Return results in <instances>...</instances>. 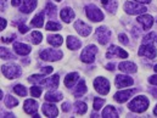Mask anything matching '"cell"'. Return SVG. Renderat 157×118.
Listing matches in <instances>:
<instances>
[{
  "label": "cell",
  "mask_w": 157,
  "mask_h": 118,
  "mask_svg": "<svg viewBox=\"0 0 157 118\" xmlns=\"http://www.w3.org/2000/svg\"><path fill=\"white\" fill-rule=\"evenodd\" d=\"M147 107H149V100L143 95L134 97L128 105V108L133 112H136V113H141V112L146 111Z\"/></svg>",
  "instance_id": "cell-1"
},
{
  "label": "cell",
  "mask_w": 157,
  "mask_h": 118,
  "mask_svg": "<svg viewBox=\"0 0 157 118\" xmlns=\"http://www.w3.org/2000/svg\"><path fill=\"white\" fill-rule=\"evenodd\" d=\"M85 13H86L88 18L91 20L93 22H100V21L104 20V13H102V11H101L98 6H95L94 4H90V5H88V6L85 7Z\"/></svg>",
  "instance_id": "cell-2"
},
{
  "label": "cell",
  "mask_w": 157,
  "mask_h": 118,
  "mask_svg": "<svg viewBox=\"0 0 157 118\" xmlns=\"http://www.w3.org/2000/svg\"><path fill=\"white\" fill-rule=\"evenodd\" d=\"M2 74L9 79H16L21 76V68L15 63H7L1 67Z\"/></svg>",
  "instance_id": "cell-3"
},
{
  "label": "cell",
  "mask_w": 157,
  "mask_h": 118,
  "mask_svg": "<svg viewBox=\"0 0 157 118\" xmlns=\"http://www.w3.org/2000/svg\"><path fill=\"white\" fill-rule=\"evenodd\" d=\"M98 54V48L95 45H88L80 54V60L84 63H93L95 60V55Z\"/></svg>",
  "instance_id": "cell-4"
},
{
  "label": "cell",
  "mask_w": 157,
  "mask_h": 118,
  "mask_svg": "<svg viewBox=\"0 0 157 118\" xmlns=\"http://www.w3.org/2000/svg\"><path fill=\"white\" fill-rule=\"evenodd\" d=\"M124 10L129 15H141L146 12V7L140 5L139 2H132V1H127L124 4Z\"/></svg>",
  "instance_id": "cell-5"
},
{
  "label": "cell",
  "mask_w": 157,
  "mask_h": 118,
  "mask_svg": "<svg viewBox=\"0 0 157 118\" xmlns=\"http://www.w3.org/2000/svg\"><path fill=\"white\" fill-rule=\"evenodd\" d=\"M63 56L62 51L55 50V49H45L40 52V59L44 61H57Z\"/></svg>",
  "instance_id": "cell-6"
},
{
  "label": "cell",
  "mask_w": 157,
  "mask_h": 118,
  "mask_svg": "<svg viewBox=\"0 0 157 118\" xmlns=\"http://www.w3.org/2000/svg\"><path fill=\"white\" fill-rule=\"evenodd\" d=\"M94 88L99 94L107 95L110 91V82L104 77H99L94 80Z\"/></svg>",
  "instance_id": "cell-7"
},
{
  "label": "cell",
  "mask_w": 157,
  "mask_h": 118,
  "mask_svg": "<svg viewBox=\"0 0 157 118\" xmlns=\"http://www.w3.org/2000/svg\"><path fill=\"white\" fill-rule=\"evenodd\" d=\"M139 56H145L147 59H155L157 56V51L155 49V45L154 44H143L140 48H139V51H138Z\"/></svg>",
  "instance_id": "cell-8"
},
{
  "label": "cell",
  "mask_w": 157,
  "mask_h": 118,
  "mask_svg": "<svg viewBox=\"0 0 157 118\" xmlns=\"http://www.w3.org/2000/svg\"><path fill=\"white\" fill-rule=\"evenodd\" d=\"M95 36H96V40L101 44V45H106L109 43V40L111 38V32L109 28L106 27H99L96 28V32H95Z\"/></svg>",
  "instance_id": "cell-9"
},
{
  "label": "cell",
  "mask_w": 157,
  "mask_h": 118,
  "mask_svg": "<svg viewBox=\"0 0 157 118\" xmlns=\"http://www.w3.org/2000/svg\"><path fill=\"white\" fill-rule=\"evenodd\" d=\"M25 107V112L26 113H28V115H31V116H34V117H39L38 116V104H37V101H34V100H26L25 101V105H23Z\"/></svg>",
  "instance_id": "cell-10"
},
{
  "label": "cell",
  "mask_w": 157,
  "mask_h": 118,
  "mask_svg": "<svg viewBox=\"0 0 157 118\" xmlns=\"http://www.w3.org/2000/svg\"><path fill=\"white\" fill-rule=\"evenodd\" d=\"M75 28H76V31L78 32L82 37H88V36L91 33V27L88 26L86 23H84V22L80 21V20L75 22Z\"/></svg>",
  "instance_id": "cell-11"
},
{
  "label": "cell",
  "mask_w": 157,
  "mask_h": 118,
  "mask_svg": "<svg viewBox=\"0 0 157 118\" xmlns=\"http://www.w3.org/2000/svg\"><path fill=\"white\" fill-rule=\"evenodd\" d=\"M133 83H134L133 78H130V77H128V76H122V74L117 76V77H116V80H115V84H116L117 88L130 86V85H133Z\"/></svg>",
  "instance_id": "cell-12"
},
{
  "label": "cell",
  "mask_w": 157,
  "mask_h": 118,
  "mask_svg": "<svg viewBox=\"0 0 157 118\" xmlns=\"http://www.w3.org/2000/svg\"><path fill=\"white\" fill-rule=\"evenodd\" d=\"M138 22L143 26V28L144 29H150L151 27H152V25H154V18H152V16H150V15H140V16H138Z\"/></svg>",
  "instance_id": "cell-13"
},
{
  "label": "cell",
  "mask_w": 157,
  "mask_h": 118,
  "mask_svg": "<svg viewBox=\"0 0 157 118\" xmlns=\"http://www.w3.org/2000/svg\"><path fill=\"white\" fill-rule=\"evenodd\" d=\"M41 110L46 117H57L59 115V108L52 104H44Z\"/></svg>",
  "instance_id": "cell-14"
},
{
  "label": "cell",
  "mask_w": 157,
  "mask_h": 118,
  "mask_svg": "<svg viewBox=\"0 0 157 118\" xmlns=\"http://www.w3.org/2000/svg\"><path fill=\"white\" fill-rule=\"evenodd\" d=\"M113 55H116V56L121 57V59L128 57V54H127L123 49H121V48H118V46H115V45H111L110 49H109V51H107V54H106V56L110 59V57H112Z\"/></svg>",
  "instance_id": "cell-15"
},
{
  "label": "cell",
  "mask_w": 157,
  "mask_h": 118,
  "mask_svg": "<svg viewBox=\"0 0 157 118\" xmlns=\"http://www.w3.org/2000/svg\"><path fill=\"white\" fill-rule=\"evenodd\" d=\"M37 7V0H23L20 7V11L23 13H29Z\"/></svg>",
  "instance_id": "cell-16"
},
{
  "label": "cell",
  "mask_w": 157,
  "mask_h": 118,
  "mask_svg": "<svg viewBox=\"0 0 157 118\" xmlns=\"http://www.w3.org/2000/svg\"><path fill=\"white\" fill-rule=\"evenodd\" d=\"M135 93V90H123V91H118L116 93V95H115V100L119 102V104H123V102H125L133 94Z\"/></svg>",
  "instance_id": "cell-17"
},
{
  "label": "cell",
  "mask_w": 157,
  "mask_h": 118,
  "mask_svg": "<svg viewBox=\"0 0 157 118\" xmlns=\"http://www.w3.org/2000/svg\"><path fill=\"white\" fill-rule=\"evenodd\" d=\"M13 50H15L16 54L23 56V55H28L32 49H31L29 45H26V44H23V43H15V44H13Z\"/></svg>",
  "instance_id": "cell-18"
},
{
  "label": "cell",
  "mask_w": 157,
  "mask_h": 118,
  "mask_svg": "<svg viewBox=\"0 0 157 118\" xmlns=\"http://www.w3.org/2000/svg\"><path fill=\"white\" fill-rule=\"evenodd\" d=\"M60 16H61V18L63 20V22L70 23V22L75 18V11H73L72 9H70V7H65V9L61 10Z\"/></svg>",
  "instance_id": "cell-19"
},
{
  "label": "cell",
  "mask_w": 157,
  "mask_h": 118,
  "mask_svg": "<svg viewBox=\"0 0 157 118\" xmlns=\"http://www.w3.org/2000/svg\"><path fill=\"white\" fill-rule=\"evenodd\" d=\"M118 68H119L122 72H125V73H135V72H136V66H135V63L128 62V61L121 62V63L118 65Z\"/></svg>",
  "instance_id": "cell-20"
},
{
  "label": "cell",
  "mask_w": 157,
  "mask_h": 118,
  "mask_svg": "<svg viewBox=\"0 0 157 118\" xmlns=\"http://www.w3.org/2000/svg\"><path fill=\"white\" fill-rule=\"evenodd\" d=\"M45 100L46 101H50V102H56V101H60L62 100V94L56 91L55 89H52L51 91H48L45 94Z\"/></svg>",
  "instance_id": "cell-21"
},
{
  "label": "cell",
  "mask_w": 157,
  "mask_h": 118,
  "mask_svg": "<svg viewBox=\"0 0 157 118\" xmlns=\"http://www.w3.org/2000/svg\"><path fill=\"white\" fill-rule=\"evenodd\" d=\"M59 80H60L59 74H54L52 77L45 79V82H44L43 85H45V86L49 88V89H56V88L59 86Z\"/></svg>",
  "instance_id": "cell-22"
},
{
  "label": "cell",
  "mask_w": 157,
  "mask_h": 118,
  "mask_svg": "<svg viewBox=\"0 0 157 118\" xmlns=\"http://www.w3.org/2000/svg\"><path fill=\"white\" fill-rule=\"evenodd\" d=\"M86 93V85H85V82H84V79H80L78 82V84H77V86L75 88V90H73V94H75V96H77V97H80L82 95H84Z\"/></svg>",
  "instance_id": "cell-23"
},
{
  "label": "cell",
  "mask_w": 157,
  "mask_h": 118,
  "mask_svg": "<svg viewBox=\"0 0 157 118\" xmlns=\"http://www.w3.org/2000/svg\"><path fill=\"white\" fill-rule=\"evenodd\" d=\"M78 79H79V74L77 72L70 73V74H67L66 78H65V85H66L67 88H72V86L75 85V83H76Z\"/></svg>",
  "instance_id": "cell-24"
},
{
  "label": "cell",
  "mask_w": 157,
  "mask_h": 118,
  "mask_svg": "<svg viewBox=\"0 0 157 118\" xmlns=\"http://www.w3.org/2000/svg\"><path fill=\"white\" fill-rule=\"evenodd\" d=\"M80 45H82L80 40L77 39L76 37H73V36H68V37H67V46H68V49H71V50H77V49L80 48Z\"/></svg>",
  "instance_id": "cell-25"
},
{
  "label": "cell",
  "mask_w": 157,
  "mask_h": 118,
  "mask_svg": "<svg viewBox=\"0 0 157 118\" xmlns=\"http://www.w3.org/2000/svg\"><path fill=\"white\" fill-rule=\"evenodd\" d=\"M31 25L33 27H37V28H41L44 26V12H40L38 15L34 16V18L32 20Z\"/></svg>",
  "instance_id": "cell-26"
},
{
  "label": "cell",
  "mask_w": 157,
  "mask_h": 118,
  "mask_svg": "<svg viewBox=\"0 0 157 118\" xmlns=\"http://www.w3.org/2000/svg\"><path fill=\"white\" fill-rule=\"evenodd\" d=\"M102 117L116 118V117H118V112L116 111V108H115L113 106H107V107H105V110L102 111Z\"/></svg>",
  "instance_id": "cell-27"
},
{
  "label": "cell",
  "mask_w": 157,
  "mask_h": 118,
  "mask_svg": "<svg viewBox=\"0 0 157 118\" xmlns=\"http://www.w3.org/2000/svg\"><path fill=\"white\" fill-rule=\"evenodd\" d=\"M48 41H49V44H51L52 46H60L61 44H62V37L61 36H56V34H52V36H49L48 37Z\"/></svg>",
  "instance_id": "cell-28"
},
{
  "label": "cell",
  "mask_w": 157,
  "mask_h": 118,
  "mask_svg": "<svg viewBox=\"0 0 157 118\" xmlns=\"http://www.w3.org/2000/svg\"><path fill=\"white\" fill-rule=\"evenodd\" d=\"M57 9H56V6L54 5V4H51V2H49L48 5H46V13H48V16H49V18H55L56 17V15H57V11H56Z\"/></svg>",
  "instance_id": "cell-29"
},
{
  "label": "cell",
  "mask_w": 157,
  "mask_h": 118,
  "mask_svg": "<svg viewBox=\"0 0 157 118\" xmlns=\"http://www.w3.org/2000/svg\"><path fill=\"white\" fill-rule=\"evenodd\" d=\"M46 31H60L62 28V26L59 23V22H55V21H49L45 26Z\"/></svg>",
  "instance_id": "cell-30"
},
{
  "label": "cell",
  "mask_w": 157,
  "mask_h": 118,
  "mask_svg": "<svg viewBox=\"0 0 157 118\" xmlns=\"http://www.w3.org/2000/svg\"><path fill=\"white\" fill-rule=\"evenodd\" d=\"M4 102H5V105H6L7 107H15V106L18 105V101H17L13 96H11V95H7V96L4 99Z\"/></svg>",
  "instance_id": "cell-31"
},
{
  "label": "cell",
  "mask_w": 157,
  "mask_h": 118,
  "mask_svg": "<svg viewBox=\"0 0 157 118\" xmlns=\"http://www.w3.org/2000/svg\"><path fill=\"white\" fill-rule=\"evenodd\" d=\"M75 106H76V111H77V113L78 115H84L85 112H86V104L85 102H82V101H77L76 104H75Z\"/></svg>",
  "instance_id": "cell-32"
},
{
  "label": "cell",
  "mask_w": 157,
  "mask_h": 118,
  "mask_svg": "<svg viewBox=\"0 0 157 118\" xmlns=\"http://www.w3.org/2000/svg\"><path fill=\"white\" fill-rule=\"evenodd\" d=\"M41 38H43V36H41V33L38 32V31H34L32 34H31V38L29 40L33 43V44H36V45H38L41 43Z\"/></svg>",
  "instance_id": "cell-33"
},
{
  "label": "cell",
  "mask_w": 157,
  "mask_h": 118,
  "mask_svg": "<svg viewBox=\"0 0 157 118\" xmlns=\"http://www.w3.org/2000/svg\"><path fill=\"white\" fill-rule=\"evenodd\" d=\"M0 54H1V59H4V60H12V59H15V56L11 54V51L7 48H1Z\"/></svg>",
  "instance_id": "cell-34"
},
{
  "label": "cell",
  "mask_w": 157,
  "mask_h": 118,
  "mask_svg": "<svg viewBox=\"0 0 157 118\" xmlns=\"http://www.w3.org/2000/svg\"><path fill=\"white\" fill-rule=\"evenodd\" d=\"M156 41H157L156 33H150V34H147V36L143 39V43H144V44H155Z\"/></svg>",
  "instance_id": "cell-35"
},
{
  "label": "cell",
  "mask_w": 157,
  "mask_h": 118,
  "mask_svg": "<svg viewBox=\"0 0 157 118\" xmlns=\"http://www.w3.org/2000/svg\"><path fill=\"white\" fill-rule=\"evenodd\" d=\"M45 79L44 78V74H34V76H31L29 77V82H32V83H34V84H44V82H45Z\"/></svg>",
  "instance_id": "cell-36"
},
{
  "label": "cell",
  "mask_w": 157,
  "mask_h": 118,
  "mask_svg": "<svg viewBox=\"0 0 157 118\" xmlns=\"http://www.w3.org/2000/svg\"><path fill=\"white\" fill-rule=\"evenodd\" d=\"M13 91H15L17 95H20V96H26V95H27V89H26L23 85H21V84L16 85V86L13 88Z\"/></svg>",
  "instance_id": "cell-37"
},
{
  "label": "cell",
  "mask_w": 157,
  "mask_h": 118,
  "mask_svg": "<svg viewBox=\"0 0 157 118\" xmlns=\"http://www.w3.org/2000/svg\"><path fill=\"white\" fill-rule=\"evenodd\" d=\"M117 6H118V4H117V1H116V0H111L107 5H105V7L107 9V11H110V12H112V13L116 11Z\"/></svg>",
  "instance_id": "cell-38"
},
{
  "label": "cell",
  "mask_w": 157,
  "mask_h": 118,
  "mask_svg": "<svg viewBox=\"0 0 157 118\" xmlns=\"http://www.w3.org/2000/svg\"><path fill=\"white\" fill-rule=\"evenodd\" d=\"M104 104H105V100H104V99L96 97V99L94 100V110H95V111H99V110L104 106Z\"/></svg>",
  "instance_id": "cell-39"
},
{
  "label": "cell",
  "mask_w": 157,
  "mask_h": 118,
  "mask_svg": "<svg viewBox=\"0 0 157 118\" xmlns=\"http://www.w3.org/2000/svg\"><path fill=\"white\" fill-rule=\"evenodd\" d=\"M31 95L33 96V97H39L40 95H41V88L40 86H32L31 88Z\"/></svg>",
  "instance_id": "cell-40"
},
{
  "label": "cell",
  "mask_w": 157,
  "mask_h": 118,
  "mask_svg": "<svg viewBox=\"0 0 157 118\" xmlns=\"http://www.w3.org/2000/svg\"><path fill=\"white\" fill-rule=\"evenodd\" d=\"M118 39L121 40V43H123L124 45H127V44L129 43V40H128V38H127V36L123 34V33H121V34L118 36Z\"/></svg>",
  "instance_id": "cell-41"
},
{
  "label": "cell",
  "mask_w": 157,
  "mask_h": 118,
  "mask_svg": "<svg viewBox=\"0 0 157 118\" xmlns=\"http://www.w3.org/2000/svg\"><path fill=\"white\" fill-rule=\"evenodd\" d=\"M71 110V104L70 102H65L63 105H62V111L63 112H68Z\"/></svg>",
  "instance_id": "cell-42"
},
{
  "label": "cell",
  "mask_w": 157,
  "mask_h": 118,
  "mask_svg": "<svg viewBox=\"0 0 157 118\" xmlns=\"http://www.w3.org/2000/svg\"><path fill=\"white\" fill-rule=\"evenodd\" d=\"M51 72H52V67H44L41 70V73L43 74H50Z\"/></svg>",
  "instance_id": "cell-43"
},
{
  "label": "cell",
  "mask_w": 157,
  "mask_h": 118,
  "mask_svg": "<svg viewBox=\"0 0 157 118\" xmlns=\"http://www.w3.org/2000/svg\"><path fill=\"white\" fill-rule=\"evenodd\" d=\"M149 82H150V84H155V85H157V74L151 76V77L149 78Z\"/></svg>",
  "instance_id": "cell-44"
},
{
  "label": "cell",
  "mask_w": 157,
  "mask_h": 118,
  "mask_svg": "<svg viewBox=\"0 0 157 118\" xmlns=\"http://www.w3.org/2000/svg\"><path fill=\"white\" fill-rule=\"evenodd\" d=\"M18 31H20L21 33H26V32L28 31V27H26L25 25H20V26H18Z\"/></svg>",
  "instance_id": "cell-45"
},
{
  "label": "cell",
  "mask_w": 157,
  "mask_h": 118,
  "mask_svg": "<svg viewBox=\"0 0 157 118\" xmlns=\"http://www.w3.org/2000/svg\"><path fill=\"white\" fill-rule=\"evenodd\" d=\"M16 38V36L15 34H12L11 37H9V38H2V41L4 43H10V41H12V40Z\"/></svg>",
  "instance_id": "cell-46"
},
{
  "label": "cell",
  "mask_w": 157,
  "mask_h": 118,
  "mask_svg": "<svg viewBox=\"0 0 157 118\" xmlns=\"http://www.w3.org/2000/svg\"><path fill=\"white\" fill-rule=\"evenodd\" d=\"M22 1L23 0H11V4H12V6H18L22 4Z\"/></svg>",
  "instance_id": "cell-47"
},
{
  "label": "cell",
  "mask_w": 157,
  "mask_h": 118,
  "mask_svg": "<svg viewBox=\"0 0 157 118\" xmlns=\"http://www.w3.org/2000/svg\"><path fill=\"white\" fill-rule=\"evenodd\" d=\"M0 27H1V31H2V29H5V27H6V20H5V18H1Z\"/></svg>",
  "instance_id": "cell-48"
},
{
  "label": "cell",
  "mask_w": 157,
  "mask_h": 118,
  "mask_svg": "<svg viewBox=\"0 0 157 118\" xmlns=\"http://www.w3.org/2000/svg\"><path fill=\"white\" fill-rule=\"evenodd\" d=\"M150 93H151L155 97H157V88H150Z\"/></svg>",
  "instance_id": "cell-49"
},
{
  "label": "cell",
  "mask_w": 157,
  "mask_h": 118,
  "mask_svg": "<svg viewBox=\"0 0 157 118\" xmlns=\"http://www.w3.org/2000/svg\"><path fill=\"white\" fill-rule=\"evenodd\" d=\"M136 2H139V4H149L151 0H135Z\"/></svg>",
  "instance_id": "cell-50"
},
{
  "label": "cell",
  "mask_w": 157,
  "mask_h": 118,
  "mask_svg": "<svg viewBox=\"0 0 157 118\" xmlns=\"http://www.w3.org/2000/svg\"><path fill=\"white\" fill-rule=\"evenodd\" d=\"M113 67H115V65H113V63H110V65H107V70H110V71H113V70H115Z\"/></svg>",
  "instance_id": "cell-51"
},
{
  "label": "cell",
  "mask_w": 157,
  "mask_h": 118,
  "mask_svg": "<svg viewBox=\"0 0 157 118\" xmlns=\"http://www.w3.org/2000/svg\"><path fill=\"white\" fill-rule=\"evenodd\" d=\"M100 1H101V2H102V5L105 6V5H107V4H109L111 0H100Z\"/></svg>",
  "instance_id": "cell-52"
},
{
  "label": "cell",
  "mask_w": 157,
  "mask_h": 118,
  "mask_svg": "<svg viewBox=\"0 0 157 118\" xmlns=\"http://www.w3.org/2000/svg\"><path fill=\"white\" fill-rule=\"evenodd\" d=\"M5 2H6V0H2V6H1V9H2V10L5 9Z\"/></svg>",
  "instance_id": "cell-53"
},
{
  "label": "cell",
  "mask_w": 157,
  "mask_h": 118,
  "mask_svg": "<svg viewBox=\"0 0 157 118\" xmlns=\"http://www.w3.org/2000/svg\"><path fill=\"white\" fill-rule=\"evenodd\" d=\"M154 113H155V115H156V116H157V105H156V106H155V110H154Z\"/></svg>",
  "instance_id": "cell-54"
},
{
  "label": "cell",
  "mask_w": 157,
  "mask_h": 118,
  "mask_svg": "<svg viewBox=\"0 0 157 118\" xmlns=\"http://www.w3.org/2000/svg\"><path fill=\"white\" fill-rule=\"evenodd\" d=\"M154 70H155V72H156V73H157V65H156V66H155V68H154Z\"/></svg>",
  "instance_id": "cell-55"
},
{
  "label": "cell",
  "mask_w": 157,
  "mask_h": 118,
  "mask_svg": "<svg viewBox=\"0 0 157 118\" xmlns=\"http://www.w3.org/2000/svg\"><path fill=\"white\" fill-rule=\"evenodd\" d=\"M56 1H59V2H60V1H62V0H56Z\"/></svg>",
  "instance_id": "cell-56"
}]
</instances>
